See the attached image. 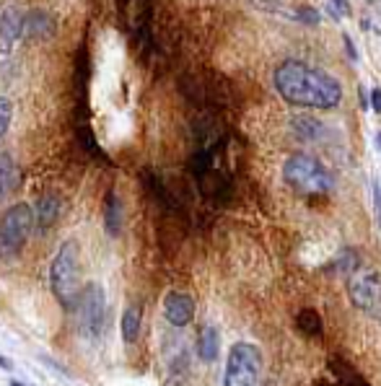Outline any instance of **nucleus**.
Masks as SVG:
<instances>
[{
  "instance_id": "obj_8",
  "label": "nucleus",
  "mask_w": 381,
  "mask_h": 386,
  "mask_svg": "<svg viewBox=\"0 0 381 386\" xmlns=\"http://www.w3.org/2000/svg\"><path fill=\"white\" fill-rule=\"evenodd\" d=\"M164 314H167L171 327H187L192 322V317H195V301H192V296H187V293L171 290L164 298Z\"/></svg>"
},
{
  "instance_id": "obj_13",
  "label": "nucleus",
  "mask_w": 381,
  "mask_h": 386,
  "mask_svg": "<svg viewBox=\"0 0 381 386\" xmlns=\"http://www.w3.org/2000/svg\"><path fill=\"white\" fill-rule=\"evenodd\" d=\"M104 231H107L112 238L119 236V231H122V202H119L117 192L112 189L104 200Z\"/></svg>"
},
{
  "instance_id": "obj_21",
  "label": "nucleus",
  "mask_w": 381,
  "mask_h": 386,
  "mask_svg": "<svg viewBox=\"0 0 381 386\" xmlns=\"http://www.w3.org/2000/svg\"><path fill=\"white\" fill-rule=\"evenodd\" d=\"M296 19L301 21V24H309V26H314V24H319V21H322V16H319V10H316V8H309V6H306V8L296 10Z\"/></svg>"
},
{
  "instance_id": "obj_11",
  "label": "nucleus",
  "mask_w": 381,
  "mask_h": 386,
  "mask_svg": "<svg viewBox=\"0 0 381 386\" xmlns=\"http://www.w3.org/2000/svg\"><path fill=\"white\" fill-rule=\"evenodd\" d=\"M60 198L58 195H42L40 202H37V210H34V223L40 231H49V228L58 223L60 218Z\"/></svg>"
},
{
  "instance_id": "obj_16",
  "label": "nucleus",
  "mask_w": 381,
  "mask_h": 386,
  "mask_svg": "<svg viewBox=\"0 0 381 386\" xmlns=\"http://www.w3.org/2000/svg\"><path fill=\"white\" fill-rule=\"evenodd\" d=\"M330 371L335 374V384H330V386H369L345 360H332V363H330Z\"/></svg>"
},
{
  "instance_id": "obj_5",
  "label": "nucleus",
  "mask_w": 381,
  "mask_h": 386,
  "mask_svg": "<svg viewBox=\"0 0 381 386\" xmlns=\"http://www.w3.org/2000/svg\"><path fill=\"white\" fill-rule=\"evenodd\" d=\"M262 374V353L252 342H236L226 363V386H257Z\"/></svg>"
},
{
  "instance_id": "obj_10",
  "label": "nucleus",
  "mask_w": 381,
  "mask_h": 386,
  "mask_svg": "<svg viewBox=\"0 0 381 386\" xmlns=\"http://www.w3.org/2000/svg\"><path fill=\"white\" fill-rule=\"evenodd\" d=\"M21 21H24V16L19 8L3 10V16H0V52L3 55H8L16 47V42L21 40Z\"/></svg>"
},
{
  "instance_id": "obj_3",
  "label": "nucleus",
  "mask_w": 381,
  "mask_h": 386,
  "mask_svg": "<svg viewBox=\"0 0 381 386\" xmlns=\"http://www.w3.org/2000/svg\"><path fill=\"white\" fill-rule=\"evenodd\" d=\"M283 179L301 195H327L335 187V179L327 168L306 153H294L283 164Z\"/></svg>"
},
{
  "instance_id": "obj_23",
  "label": "nucleus",
  "mask_w": 381,
  "mask_h": 386,
  "mask_svg": "<svg viewBox=\"0 0 381 386\" xmlns=\"http://www.w3.org/2000/svg\"><path fill=\"white\" fill-rule=\"evenodd\" d=\"M342 42H345V50H348V58H350L353 62H355V60H358V52H355V47H353V40H350V37H342Z\"/></svg>"
},
{
  "instance_id": "obj_28",
  "label": "nucleus",
  "mask_w": 381,
  "mask_h": 386,
  "mask_svg": "<svg viewBox=\"0 0 381 386\" xmlns=\"http://www.w3.org/2000/svg\"><path fill=\"white\" fill-rule=\"evenodd\" d=\"M10 386H26V384H21V381H10Z\"/></svg>"
},
{
  "instance_id": "obj_27",
  "label": "nucleus",
  "mask_w": 381,
  "mask_h": 386,
  "mask_svg": "<svg viewBox=\"0 0 381 386\" xmlns=\"http://www.w3.org/2000/svg\"><path fill=\"white\" fill-rule=\"evenodd\" d=\"M376 148L381 150V132H376Z\"/></svg>"
},
{
  "instance_id": "obj_20",
  "label": "nucleus",
  "mask_w": 381,
  "mask_h": 386,
  "mask_svg": "<svg viewBox=\"0 0 381 386\" xmlns=\"http://www.w3.org/2000/svg\"><path fill=\"white\" fill-rule=\"evenodd\" d=\"M327 13L332 19H345V16H350V3L348 0H330L327 3Z\"/></svg>"
},
{
  "instance_id": "obj_15",
  "label": "nucleus",
  "mask_w": 381,
  "mask_h": 386,
  "mask_svg": "<svg viewBox=\"0 0 381 386\" xmlns=\"http://www.w3.org/2000/svg\"><path fill=\"white\" fill-rule=\"evenodd\" d=\"M140 322H143V308L137 304H130L125 308V314H122V340L127 345H133L137 335H140Z\"/></svg>"
},
{
  "instance_id": "obj_25",
  "label": "nucleus",
  "mask_w": 381,
  "mask_h": 386,
  "mask_svg": "<svg viewBox=\"0 0 381 386\" xmlns=\"http://www.w3.org/2000/svg\"><path fill=\"white\" fill-rule=\"evenodd\" d=\"M0 368H3V371H10V368H13V366H10V360H8V358H3V356H0Z\"/></svg>"
},
{
  "instance_id": "obj_4",
  "label": "nucleus",
  "mask_w": 381,
  "mask_h": 386,
  "mask_svg": "<svg viewBox=\"0 0 381 386\" xmlns=\"http://www.w3.org/2000/svg\"><path fill=\"white\" fill-rule=\"evenodd\" d=\"M70 311H76V327H78L83 340H99L104 335V324H107V298L99 283H88L81 288L78 298Z\"/></svg>"
},
{
  "instance_id": "obj_1",
  "label": "nucleus",
  "mask_w": 381,
  "mask_h": 386,
  "mask_svg": "<svg viewBox=\"0 0 381 386\" xmlns=\"http://www.w3.org/2000/svg\"><path fill=\"white\" fill-rule=\"evenodd\" d=\"M275 89L288 104L303 109H335L342 99L340 83L306 62L288 60L275 70Z\"/></svg>"
},
{
  "instance_id": "obj_7",
  "label": "nucleus",
  "mask_w": 381,
  "mask_h": 386,
  "mask_svg": "<svg viewBox=\"0 0 381 386\" xmlns=\"http://www.w3.org/2000/svg\"><path fill=\"white\" fill-rule=\"evenodd\" d=\"M348 293L355 308L373 319H381V275L376 270H363L350 277Z\"/></svg>"
},
{
  "instance_id": "obj_17",
  "label": "nucleus",
  "mask_w": 381,
  "mask_h": 386,
  "mask_svg": "<svg viewBox=\"0 0 381 386\" xmlns=\"http://www.w3.org/2000/svg\"><path fill=\"white\" fill-rule=\"evenodd\" d=\"M296 322H298V329H301L303 335L309 337H319L322 335V317L314 311V308H303V311H298V317H296Z\"/></svg>"
},
{
  "instance_id": "obj_22",
  "label": "nucleus",
  "mask_w": 381,
  "mask_h": 386,
  "mask_svg": "<svg viewBox=\"0 0 381 386\" xmlns=\"http://www.w3.org/2000/svg\"><path fill=\"white\" fill-rule=\"evenodd\" d=\"M373 208H376V220H379V228H381V182L379 179L373 182Z\"/></svg>"
},
{
  "instance_id": "obj_19",
  "label": "nucleus",
  "mask_w": 381,
  "mask_h": 386,
  "mask_svg": "<svg viewBox=\"0 0 381 386\" xmlns=\"http://www.w3.org/2000/svg\"><path fill=\"white\" fill-rule=\"evenodd\" d=\"M10 117H13V104H10V99L0 96V138L8 132Z\"/></svg>"
},
{
  "instance_id": "obj_6",
  "label": "nucleus",
  "mask_w": 381,
  "mask_h": 386,
  "mask_svg": "<svg viewBox=\"0 0 381 386\" xmlns=\"http://www.w3.org/2000/svg\"><path fill=\"white\" fill-rule=\"evenodd\" d=\"M34 228V210L26 202H19L6 210L0 220V257H13L26 244Z\"/></svg>"
},
{
  "instance_id": "obj_9",
  "label": "nucleus",
  "mask_w": 381,
  "mask_h": 386,
  "mask_svg": "<svg viewBox=\"0 0 381 386\" xmlns=\"http://www.w3.org/2000/svg\"><path fill=\"white\" fill-rule=\"evenodd\" d=\"M52 34H55V21L47 10L34 8L21 21V37H26V40H47Z\"/></svg>"
},
{
  "instance_id": "obj_26",
  "label": "nucleus",
  "mask_w": 381,
  "mask_h": 386,
  "mask_svg": "<svg viewBox=\"0 0 381 386\" xmlns=\"http://www.w3.org/2000/svg\"><path fill=\"white\" fill-rule=\"evenodd\" d=\"M358 94H361V107L363 109H369V101H366V91H363V86L358 89Z\"/></svg>"
},
{
  "instance_id": "obj_24",
  "label": "nucleus",
  "mask_w": 381,
  "mask_h": 386,
  "mask_svg": "<svg viewBox=\"0 0 381 386\" xmlns=\"http://www.w3.org/2000/svg\"><path fill=\"white\" fill-rule=\"evenodd\" d=\"M371 107H373V112H379V114H381V89H373V94H371Z\"/></svg>"
},
{
  "instance_id": "obj_2",
  "label": "nucleus",
  "mask_w": 381,
  "mask_h": 386,
  "mask_svg": "<svg viewBox=\"0 0 381 386\" xmlns=\"http://www.w3.org/2000/svg\"><path fill=\"white\" fill-rule=\"evenodd\" d=\"M49 286L52 293L65 308H73L76 298L81 293V265H78V244L65 241L58 249L49 267Z\"/></svg>"
},
{
  "instance_id": "obj_14",
  "label": "nucleus",
  "mask_w": 381,
  "mask_h": 386,
  "mask_svg": "<svg viewBox=\"0 0 381 386\" xmlns=\"http://www.w3.org/2000/svg\"><path fill=\"white\" fill-rule=\"evenodd\" d=\"M218 350H221V335L215 327H203L200 329V337H197V356L205 363H213L218 358Z\"/></svg>"
},
{
  "instance_id": "obj_18",
  "label": "nucleus",
  "mask_w": 381,
  "mask_h": 386,
  "mask_svg": "<svg viewBox=\"0 0 381 386\" xmlns=\"http://www.w3.org/2000/svg\"><path fill=\"white\" fill-rule=\"evenodd\" d=\"M294 130H296V135L303 140H314V138H319L322 135V122L319 119H314V117H294Z\"/></svg>"
},
{
  "instance_id": "obj_12",
  "label": "nucleus",
  "mask_w": 381,
  "mask_h": 386,
  "mask_svg": "<svg viewBox=\"0 0 381 386\" xmlns=\"http://www.w3.org/2000/svg\"><path fill=\"white\" fill-rule=\"evenodd\" d=\"M21 182V171L8 153H0V202L8 200Z\"/></svg>"
}]
</instances>
